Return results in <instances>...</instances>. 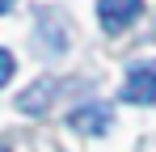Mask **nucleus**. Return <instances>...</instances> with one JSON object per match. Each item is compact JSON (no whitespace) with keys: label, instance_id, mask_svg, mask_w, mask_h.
Segmentation results:
<instances>
[{"label":"nucleus","instance_id":"f257e3e1","mask_svg":"<svg viewBox=\"0 0 156 152\" xmlns=\"http://www.w3.org/2000/svg\"><path fill=\"white\" fill-rule=\"evenodd\" d=\"M122 97L135 101V106H152L156 101V59H135V63L127 68Z\"/></svg>","mask_w":156,"mask_h":152},{"label":"nucleus","instance_id":"f03ea898","mask_svg":"<svg viewBox=\"0 0 156 152\" xmlns=\"http://www.w3.org/2000/svg\"><path fill=\"white\" fill-rule=\"evenodd\" d=\"M139 13H144V0H97V17H101V30H105V34L127 30Z\"/></svg>","mask_w":156,"mask_h":152},{"label":"nucleus","instance_id":"7ed1b4c3","mask_svg":"<svg viewBox=\"0 0 156 152\" xmlns=\"http://www.w3.org/2000/svg\"><path fill=\"white\" fill-rule=\"evenodd\" d=\"M68 123H72V131H84V135H105L110 123H114V110H110L105 101H89V106L72 110Z\"/></svg>","mask_w":156,"mask_h":152},{"label":"nucleus","instance_id":"20e7f679","mask_svg":"<svg viewBox=\"0 0 156 152\" xmlns=\"http://www.w3.org/2000/svg\"><path fill=\"white\" fill-rule=\"evenodd\" d=\"M51 93H55V80H38V85H30L26 93L17 97V106H21L26 114H42V110L51 106Z\"/></svg>","mask_w":156,"mask_h":152},{"label":"nucleus","instance_id":"39448f33","mask_svg":"<svg viewBox=\"0 0 156 152\" xmlns=\"http://www.w3.org/2000/svg\"><path fill=\"white\" fill-rule=\"evenodd\" d=\"M13 72H17V63H13V55H9V51L0 47V89H4V85L13 80Z\"/></svg>","mask_w":156,"mask_h":152},{"label":"nucleus","instance_id":"423d86ee","mask_svg":"<svg viewBox=\"0 0 156 152\" xmlns=\"http://www.w3.org/2000/svg\"><path fill=\"white\" fill-rule=\"evenodd\" d=\"M13 4H17V0H0V13H9V9H13Z\"/></svg>","mask_w":156,"mask_h":152},{"label":"nucleus","instance_id":"0eeeda50","mask_svg":"<svg viewBox=\"0 0 156 152\" xmlns=\"http://www.w3.org/2000/svg\"><path fill=\"white\" fill-rule=\"evenodd\" d=\"M0 152H9V144H4V139H0Z\"/></svg>","mask_w":156,"mask_h":152}]
</instances>
